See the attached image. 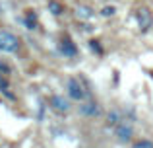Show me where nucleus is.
Masks as SVG:
<instances>
[{
  "instance_id": "0eeeda50",
  "label": "nucleus",
  "mask_w": 153,
  "mask_h": 148,
  "mask_svg": "<svg viewBox=\"0 0 153 148\" xmlns=\"http://www.w3.org/2000/svg\"><path fill=\"white\" fill-rule=\"evenodd\" d=\"M79 111H82L83 115H91V117H95V115H99V113H101L99 105H97V103H93V101H89V103H83V105L79 107Z\"/></svg>"
},
{
  "instance_id": "4468645a",
  "label": "nucleus",
  "mask_w": 153,
  "mask_h": 148,
  "mask_svg": "<svg viewBox=\"0 0 153 148\" xmlns=\"http://www.w3.org/2000/svg\"><path fill=\"white\" fill-rule=\"evenodd\" d=\"M134 148H153V142L151 140H140L134 144Z\"/></svg>"
},
{
  "instance_id": "7ed1b4c3",
  "label": "nucleus",
  "mask_w": 153,
  "mask_h": 148,
  "mask_svg": "<svg viewBox=\"0 0 153 148\" xmlns=\"http://www.w3.org/2000/svg\"><path fill=\"white\" fill-rule=\"evenodd\" d=\"M68 95H70L72 99H76V101H82V99L85 98V92H83V88H82V84H79L78 78L68 80Z\"/></svg>"
},
{
  "instance_id": "f8f14e48",
  "label": "nucleus",
  "mask_w": 153,
  "mask_h": 148,
  "mask_svg": "<svg viewBox=\"0 0 153 148\" xmlns=\"http://www.w3.org/2000/svg\"><path fill=\"white\" fill-rule=\"evenodd\" d=\"M114 12H116V8H114V6H105L103 10H101V16L108 18V16H114Z\"/></svg>"
},
{
  "instance_id": "f03ea898",
  "label": "nucleus",
  "mask_w": 153,
  "mask_h": 148,
  "mask_svg": "<svg viewBox=\"0 0 153 148\" xmlns=\"http://www.w3.org/2000/svg\"><path fill=\"white\" fill-rule=\"evenodd\" d=\"M136 20H138V27L142 31H147L153 26V14L147 6L138 8V14H136Z\"/></svg>"
},
{
  "instance_id": "9b49d317",
  "label": "nucleus",
  "mask_w": 153,
  "mask_h": 148,
  "mask_svg": "<svg viewBox=\"0 0 153 148\" xmlns=\"http://www.w3.org/2000/svg\"><path fill=\"white\" fill-rule=\"evenodd\" d=\"M120 121H122V119H120L118 111H111V113H108V125H111V127H116Z\"/></svg>"
},
{
  "instance_id": "39448f33",
  "label": "nucleus",
  "mask_w": 153,
  "mask_h": 148,
  "mask_svg": "<svg viewBox=\"0 0 153 148\" xmlns=\"http://www.w3.org/2000/svg\"><path fill=\"white\" fill-rule=\"evenodd\" d=\"M114 133H116V137H118L120 142H128L132 138V125H130V123H126V121H122V123L116 125Z\"/></svg>"
},
{
  "instance_id": "ddd939ff",
  "label": "nucleus",
  "mask_w": 153,
  "mask_h": 148,
  "mask_svg": "<svg viewBox=\"0 0 153 148\" xmlns=\"http://www.w3.org/2000/svg\"><path fill=\"white\" fill-rule=\"evenodd\" d=\"M89 47H91V51H95V53H99V55L103 53V49H101V45H99V41H95V39H91V41H89Z\"/></svg>"
},
{
  "instance_id": "423d86ee",
  "label": "nucleus",
  "mask_w": 153,
  "mask_h": 148,
  "mask_svg": "<svg viewBox=\"0 0 153 148\" xmlns=\"http://www.w3.org/2000/svg\"><path fill=\"white\" fill-rule=\"evenodd\" d=\"M60 53L64 57H76L78 55V47L74 45V41L70 37H62L60 39Z\"/></svg>"
},
{
  "instance_id": "6e6552de",
  "label": "nucleus",
  "mask_w": 153,
  "mask_h": 148,
  "mask_svg": "<svg viewBox=\"0 0 153 148\" xmlns=\"http://www.w3.org/2000/svg\"><path fill=\"white\" fill-rule=\"evenodd\" d=\"M93 8H89V6H78L76 8V16H78L79 20H91L93 18Z\"/></svg>"
},
{
  "instance_id": "9d476101",
  "label": "nucleus",
  "mask_w": 153,
  "mask_h": 148,
  "mask_svg": "<svg viewBox=\"0 0 153 148\" xmlns=\"http://www.w3.org/2000/svg\"><path fill=\"white\" fill-rule=\"evenodd\" d=\"M23 22H25V26L29 27V29H35V27H37V14H35L33 10H27Z\"/></svg>"
},
{
  "instance_id": "2eb2a0df",
  "label": "nucleus",
  "mask_w": 153,
  "mask_h": 148,
  "mask_svg": "<svg viewBox=\"0 0 153 148\" xmlns=\"http://www.w3.org/2000/svg\"><path fill=\"white\" fill-rule=\"evenodd\" d=\"M0 74H10V66L2 61H0Z\"/></svg>"
},
{
  "instance_id": "20e7f679",
  "label": "nucleus",
  "mask_w": 153,
  "mask_h": 148,
  "mask_svg": "<svg viewBox=\"0 0 153 148\" xmlns=\"http://www.w3.org/2000/svg\"><path fill=\"white\" fill-rule=\"evenodd\" d=\"M51 107L56 111V113H66V111H70V101L64 99V95H52L51 98Z\"/></svg>"
},
{
  "instance_id": "f257e3e1",
  "label": "nucleus",
  "mask_w": 153,
  "mask_h": 148,
  "mask_svg": "<svg viewBox=\"0 0 153 148\" xmlns=\"http://www.w3.org/2000/svg\"><path fill=\"white\" fill-rule=\"evenodd\" d=\"M0 49L6 53H16L19 49V39L10 31H0Z\"/></svg>"
},
{
  "instance_id": "1a4fd4ad",
  "label": "nucleus",
  "mask_w": 153,
  "mask_h": 148,
  "mask_svg": "<svg viewBox=\"0 0 153 148\" xmlns=\"http://www.w3.org/2000/svg\"><path fill=\"white\" fill-rule=\"evenodd\" d=\"M47 6H49V12H51L52 16H62L64 14V6L58 2V0H49Z\"/></svg>"
}]
</instances>
